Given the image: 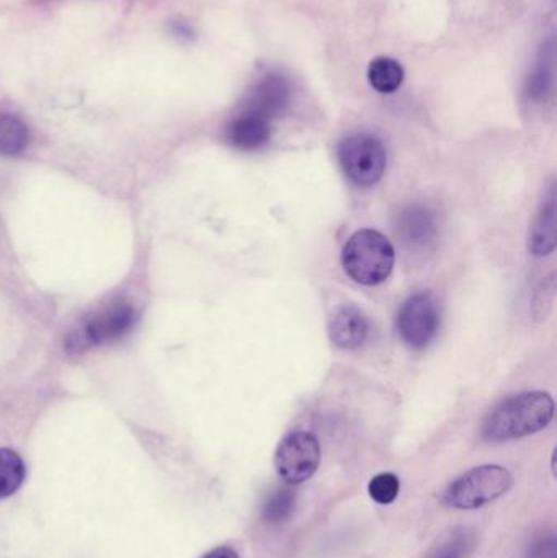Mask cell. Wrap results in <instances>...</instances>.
<instances>
[{"label": "cell", "instance_id": "obj_15", "mask_svg": "<svg viewBox=\"0 0 557 558\" xmlns=\"http://www.w3.org/2000/svg\"><path fill=\"white\" fill-rule=\"evenodd\" d=\"M23 478H25V465L20 456L10 449H0V498L15 494Z\"/></svg>", "mask_w": 557, "mask_h": 558}, {"label": "cell", "instance_id": "obj_16", "mask_svg": "<svg viewBox=\"0 0 557 558\" xmlns=\"http://www.w3.org/2000/svg\"><path fill=\"white\" fill-rule=\"evenodd\" d=\"M296 497L291 490H278L268 498L264 507V520L270 524H280L293 517Z\"/></svg>", "mask_w": 557, "mask_h": 558}, {"label": "cell", "instance_id": "obj_12", "mask_svg": "<svg viewBox=\"0 0 557 558\" xmlns=\"http://www.w3.org/2000/svg\"><path fill=\"white\" fill-rule=\"evenodd\" d=\"M399 235L411 247H424L437 234L434 216L424 206H409L399 216Z\"/></svg>", "mask_w": 557, "mask_h": 558}, {"label": "cell", "instance_id": "obj_5", "mask_svg": "<svg viewBox=\"0 0 557 558\" xmlns=\"http://www.w3.org/2000/svg\"><path fill=\"white\" fill-rule=\"evenodd\" d=\"M319 462L320 446L313 433H290L281 439L275 452V469L291 485L310 481L316 474Z\"/></svg>", "mask_w": 557, "mask_h": 558}, {"label": "cell", "instance_id": "obj_18", "mask_svg": "<svg viewBox=\"0 0 557 558\" xmlns=\"http://www.w3.org/2000/svg\"><path fill=\"white\" fill-rule=\"evenodd\" d=\"M473 544V536L467 531H460V533H455L432 558H464Z\"/></svg>", "mask_w": 557, "mask_h": 558}, {"label": "cell", "instance_id": "obj_6", "mask_svg": "<svg viewBox=\"0 0 557 558\" xmlns=\"http://www.w3.org/2000/svg\"><path fill=\"white\" fill-rule=\"evenodd\" d=\"M440 308L431 292H417L402 304L398 314L401 340L414 350L428 347L440 328Z\"/></svg>", "mask_w": 557, "mask_h": 558}, {"label": "cell", "instance_id": "obj_11", "mask_svg": "<svg viewBox=\"0 0 557 558\" xmlns=\"http://www.w3.org/2000/svg\"><path fill=\"white\" fill-rule=\"evenodd\" d=\"M270 124L264 118L245 113L228 128V141L241 150H258L270 143Z\"/></svg>", "mask_w": 557, "mask_h": 558}, {"label": "cell", "instance_id": "obj_7", "mask_svg": "<svg viewBox=\"0 0 557 558\" xmlns=\"http://www.w3.org/2000/svg\"><path fill=\"white\" fill-rule=\"evenodd\" d=\"M134 324V311L130 304L110 305L85 322L81 335L82 344H100L128 333Z\"/></svg>", "mask_w": 557, "mask_h": 558}, {"label": "cell", "instance_id": "obj_13", "mask_svg": "<svg viewBox=\"0 0 557 558\" xmlns=\"http://www.w3.org/2000/svg\"><path fill=\"white\" fill-rule=\"evenodd\" d=\"M368 81L379 94H392L404 81V69L391 58H376L368 68Z\"/></svg>", "mask_w": 557, "mask_h": 558}, {"label": "cell", "instance_id": "obj_17", "mask_svg": "<svg viewBox=\"0 0 557 558\" xmlns=\"http://www.w3.org/2000/svg\"><path fill=\"white\" fill-rule=\"evenodd\" d=\"M399 478L395 474H379L368 485L370 497L379 505H389L398 498Z\"/></svg>", "mask_w": 557, "mask_h": 558}, {"label": "cell", "instance_id": "obj_1", "mask_svg": "<svg viewBox=\"0 0 557 558\" xmlns=\"http://www.w3.org/2000/svg\"><path fill=\"white\" fill-rule=\"evenodd\" d=\"M555 416V400L546 392H525L504 400L484 420L483 436L500 442L525 438L545 429Z\"/></svg>", "mask_w": 557, "mask_h": 558}, {"label": "cell", "instance_id": "obj_9", "mask_svg": "<svg viewBox=\"0 0 557 558\" xmlns=\"http://www.w3.org/2000/svg\"><path fill=\"white\" fill-rule=\"evenodd\" d=\"M288 85L283 78L278 75H268L264 82H261L257 88L252 92L251 100H249L247 113L255 114V117L268 118L277 117L281 111L287 108Z\"/></svg>", "mask_w": 557, "mask_h": 558}, {"label": "cell", "instance_id": "obj_4", "mask_svg": "<svg viewBox=\"0 0 557 558\" xmlns=\"http://www.w3.org/2000/svg\"><path fill=\"white\" fill-rule=\"evenodd\" d=\"M339 160L343 172L356 186L368 189L376 185L385 175L388 156L378 137L372 134H355L340 144Z\"/></svg>", "mask_w": 557, "mask_h": 558}, {"label": "cell", "instance_id": "obj_21", "mask_svg": "<svg viewBox=\"0 0 557 558\" xmlns=\"http://www.w3.org/2000/svg\"><path fill=\"white\" fill-rule=\"evenodd\" d=\"M203 558H239V556L231 547H218V549L211 550Z\"/></svg>", "mask_w": 557, "mask_h": 558}, {"label": "cell", "instance_id": "obj_3", "mask_svg": "<svg viewBox=\"0 0 557 558\" xmlns=\"http://www.w3.org/2000/svg\"><path fill=\"white\" fill-rule=\"evenodd\" d=\"M513 487V475L502 465L471 469L448 485L444 504L457 510H477L497 500Z\"/></svg>", "mask_w": 557, "mask_h": 558}, {"label": "cell", "instance_id": "obj_20", "mask_svg": "<svg viewBox=\"0 0 557 558\" xmlns=\"http://www.w3.org/2000/svg\"><path fill=\"white\" fill-rule=\"evenodd\" d=\"M526 558H557V543L555 534L540 537L530 547Z\"/></svg>", "mask_w": 557, "mask_h": 558}, {"label": "cell", "instance_id": "obj_2", "mask_svg": "<svg viewBox=\"0 0 557 558\" xmlns=\"http://www.w3.org/2000/svg\"><path fill=\"white\" fill-rule=\"evenodd\" d=\"M396 252L391 242L373 229H362L347 241L342 251V265L353 281L376 286L391 277Z\"/></svg>", "mask_w": 557, "mask_h": 558}, {"label": "cell", "instance_id": "obj_8", "mask_svg": "<svg viewBox=\"0 0 557 558\" xmlns=\"http://www.w3.org/2000/svg\"><path fill=\"white\" fill-rule=\"evenodd\" d=\"M330 340L342 350H355L365 344L370 335V322L355 304H343L329 320Z\"/></svg>", "mask_w": 557, "mask_h": 558}, {"label": "cell", "instance_id": "obj_19", "mask_svg": "<svg viewBox=\"0 0 557 558\" xmlns=\"http://www.w3.org/2000/svg\"><path fill=\"white\" fill-rule=\"evenodd\" d=\"M556 294V279L555 275L545 279L540 286L538 291L535 294V302H533V315L536 320H545L548 317L549 311H552L553 302H555Z\"/></svg>", "mask_w": 557, "mask_h": 558}, {"label": "cell", "instance_id": "obj_14", "mask_svg": "<svg viewBox=\"0 0 557 558\" xmlns=\"http://www.w3.org/2000/svg\"><path fill=\"white\" fill-rule=\"evenodd\" d=\"M29 143V131L22 120L13 114L0 113V154L15 156Z\"/></svg>", "mask_w": 557, "mask_h": 558}, {"label": "cell", "instance_id": "obj_10", "mask_svg": "<svg viewBox=\"0 0 557 558\" xmlns=\"http://www.w3.org/2000/svg\"><path fill=\"white\" fill-rule=\"evenodd\" d=\"M556 248V196L552 190L546 202H543L538 215L533 219L529 232V251L536 257L553 254Z\"/></svg>", "mask_w": 557, "mask_h": 558}]
</instances>
